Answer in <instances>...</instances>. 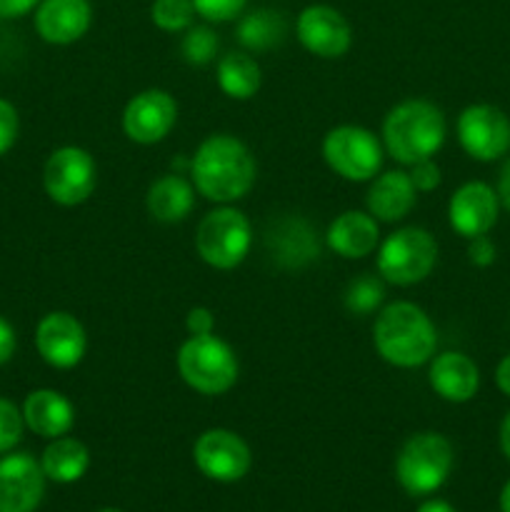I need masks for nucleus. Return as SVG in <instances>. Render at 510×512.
I'll return each mask as SVG.
<instances>
[{
  "instance_id": "obj_38",
  "label": "nucleus",
  "mask_w": 510,
  "mask_h": 512,
  "mask_svg": "<svg viewBox=\"0 0 510 512\" xmlns=\"http://www.w3.org/2000/svg\"><path fill=\"white\" fill-rule=\"evenodd\" d=\"M495 193H498L500 205H503V208L510 213V158L505 160V165H503V168H500L498 190H495Z\"/></svg>"
},
{
  "instance_id": "obj_6",
  "label": "nucleus",
  "mask_w": 510,
  "mask_h": 512,
  "mask_svg": "<svg viewBox=\"0 0 510 512\" xmlns=\"http://www.w3.org/2000/svg\"><path fill=\"white\" fill-rule=\"evenodd\" d=\"M253 245L250 220L235 208L210 210L195 230V250L215 270H233L248 258Z\"/></svg>"
},
{
  "instance_id": "obj_15",
  "label": "nucleus",
  "mask_w": 510,
  "mask_h": 512,
  "mask_svg": "<svg viewBox=\"0 0 510 512\" xmlns=\"http://www.w3.org/2000/svg\"><path fill=\"white\" fill-rule=\"evenodd\" d=\"M295 33L308 53L325 60L345 55L353 43V30H350L348 20L328 5H308L298 15Z\"/></svg>"
},
{
  "instance_id": "obj_27",
  "label": "nucleus",
  "mask_w": 510,
  "mask_h": 512,
  "mask_svg": "<svg viewBox=\"0 0 510 512\" xmlns=\"http://www.w3.org/2000/svg\"><path fill=\"white\" fill-rule=\"evenodd\" d=\"M385 298V288L375 275H358L345 288L343 303L353 315H370Z\"/></svg>"
},
{
  "instance_id": "obj_31",
  "label": "nucleus",
  "mask_w": 510,
  "mask_h": 512,
  "mask_svg": "<svg viewBox=\"0 0 510 512\" xmlns=\"http://www.w3.org/2000/svg\"><path fill=\"white\" fill-rule=\"evenodd\" d=\"M195 13L210 23H228L245 10L248 0H193Z\"/></svg>"
},
{
  "instance_id": "obj_43",
  "label": "nucleus",
  "mask_w": 510,
  "mask_h": 512,
  "mask_svg": "<svg viewBox=\"0 0 510 512\" xmlns=\"http://www.w3.org/2000/svg\"><path fill=\"white\" fill-rule=\"evenodd\" d=\"M98 512H120V510H113V508H105V510H98Z\"/></svg>"
},
{
  "instance_id": "obj_32",
  "label": "nucleus",
  "mask_w": 510,
  "mask_h": 512,
  "mask_svg": "<svg viewBox=\"0 0 510 512\" xmlns=\"http://www.w3.org/2000/svg\"><path fill=\"white\" fill-rule=\"evenodd\" d=\"M18 130H20L18 110H15L13 103L0 98V155H5L10 148H13L15 140H18Z\"/></svg>"
},
{
  "instance_id": "obj_39",
  "label": "nucleus",
  "mask_w": 510,
  "mask_h": 512,
  "mask_svg": "<svg viewBox=\"0 0 510 512\" xmlns=\"http://www.w3.org/2000/svg\"><path fill=\"white\" fill-rule=\"evenodd\" d=\"M495 385H498L500 393L510 398V355H505L495 368Z\"/></svg>"
},
{
  "instance_id": "obj_8",
  "label": "nucleus",
  "mask_w": 510,
  "mask_h": 512,
  "mask_svg": "<svg viewBox=\"0 0 510 512\" xmlns=\"http://www.w3.org/2000/svg\"><path fill=\"white\" fill-rule=\"evenodd\" d=\"M323 158L340 178L365 183L378 175L383 165V148L370 130L358 125H338L325 135Z\"/></svg>"
},
{
  "instance_id": "obj_1",
  "label": "nucleus",
  "mask_w": 510,
  "mask_h": 512,
  "mask_svg": "<svg viewBox=\"0 0 510 512\" xmlns=\"http://www.w3.org/2000/svg\"><path fill=\"white\" fill-rule=\"evenodd\" d=\"M255 158L235 135H210L190 158L195 190L213 203H233L245 198L255 185Z\"/></svg>"
},
{
  "instance_id": "obj_34",
  "label": "nucleus",
  "mask_w": 510,
  "mask_h": 512,
  "mask_svg": "<svg viewBox=\"0 0 510 512\" xmlns=\"http://www.w3.org/2000/svg\"><path fill=\"white\" fill-rule=\"evenodd\" d=\"M495 243L488 238V235H478V238L468 240V258L475 268H488V265L495 263Z\"/></svg>"
},
{
  "instance_id": "obj_20",
  "label": "nucleus",
  "mask_w": 510,
  "mask_h": 512,
  "mask_svg": "<svg viewBox=\"0 0 510 512\" xmlns=\"http://www.w3.org/2000/svg\"><path fill=\"white\" fill-rule=\"evenodd\" d=\"M325 243L335 255L348 260H360L373 253L380 243L378 220L370 213L348 210L330 223Z\"/></svg>"
},
{
  "instance_id": "obj_11",
  "label": "nucleus",
  "mask_w": 510,
  "mask_h": 512,
  "mask_svg": "<svg viewBox=\"0 0 510 512\" xmlns=\"http://www.w3.org/2000/svg\"><path fill=\"white\" fill-rule=\"evenodd\" d=\"M193 460L205 478L215 480V483H235V480L248 475L253 455H250V448L240 435L223 428H213L205 430L195 440Z\"/></svg>"
},
{
  "instance_id": "obj_7",
  "label": "nucleus",
  "mask_w": 510,
  "mask_h": 512,
  "mask_svg": "<svg viewBox=\"0 0 510 512\" xmlns=\"http://www.w3.org/2000/svg\"><path fill=\"white\" fill-rule=\"evenodd\" d=\"M438 263V243L423 228H400L378 248L380 278L393 285H415Z\"/></svg>"
},
{
  "instance_id": "obj_4",
  "label": "nucleus",
  "mask_w": 510,
  "mask_h": 512,
  "mask_svg": "<svg viewBox=\"0 0 510 512\" xmlns=\"http://www.w3.org/2000/svg\"><path fill=\"white\" fill-rule=\"evenodd\" d=\"M178 373L195 393L223 395L238 380V358L218 335H190L178 350Z\"/></svg>"
},
{
  "instance_id": "obj_29",
  "label": "nucleus",
  "mask_w": 510,
  "mask_h": 512,
  "mask_svg": "<svg viewBox=\"0 0 510 512\" xmlns=\"http://www.w3.org/2000/svg\"><path fill=\"white\" fill-rule=\"evenodd\" d=\"M220 48V40L208 25H190L185 30V38L180 43V53H183L185 63L190 65H208L215 58Z\"/></svg>"
},
{
  "instance_id": "obj_41",
  "label": "nucleus",
  "mask_w": 510,
  "mask_h": 512,
  "mask_svg": "<svg viewBox=\"0 0 510 512\" xmlns=\"http://www.w3.org/2000/svg\"><path fill=\"white\" fill-rule=\"evenodd\" d=\"M418 512H455V508L445 503V500H428V503L420 505Z\"/></svg>"
},
{
  "instance_id": "obj_17",
  "label": "nucleus",
  "mask_w": 510,
  "mask_h": 512,
  "mask_svg": "<svg viewBox=\"0 0 510 512\" xmlns=\"http://www.w3.org/2000/svg\"><path fill=\"white\" fill-rule=\"evenodd\" d=\"M265 248L270 260L283 270L308 268L320 258V240L313 225L303 218H278L265 233Z\"/></svg>"
},
{
  "instance_id": "obj_18",
  "label": "nucleus",
  "mask_w": 510,
  "mask_h": 512,
  "mask_svg": "<svg viewBox=\"0 0 510 512\" xmlns=\"http://www.w3.org/2000/svg\"><path fill=\"white\" fill-rule=\"evenodd\" d=\"M93 20L90 0H40L35 30L45 43L70 45L83 38Z\"/></svg>"
},
{
  "instance_id": "obj_21",
  "label": "nucleus",
  "mask_w": 510,
  "mask_h": 512,
  "mask_svg": "<svg viewBox=\"0 0 510 512\" xmlns=\"http://www.w3.org/2000/svg\"><path fill=\"white\" fill-rule=\"evenodd\" d=\"M23 420L40 438H63L75 423V408L58 390H33L23 403Z\"/></svg>"
},
{
  "instance_id": "obj_16",
  "label": "nucleus",
  "mask_w": 510,
  "mask_h": 512,
  "mask_svg": "<svg viewBox=\"0 0 510 512\" xmlns=\"http://www.w3.org/2000/svg\"><path fill=\"white\" fill-rule=\"evenodd\" d=\"M500 200L498 193L488 183L470 180L460 185L448 203V220L450 228L465 240L488 235L490 228L498 223Z\"/></svg>"
},
{
  "instance_id": "obj_25",
  "label": "nucleus",
  "mask_w": 510,
  "mask_h": 512,
  "mask_svg": "<svg viewBox=\"0 0 510 512\" xmlns=\"http://www.w3.org/2000/svg\"><path fill=\"white\" fill-rule=\"evenodd\" d=\"M218 85L228 98L248 100L260 90V65L248 53H228L218 60Z\"/></svg>"
},
{
  "instance_id": "obj_28",
  "label": "nucleus",
  "mask_w": 510,
  "mask_h": 512,
  "mask_svg": "<svg viewBox=\"0 0 510 512\" xmlns=\"http://www.w3.org/2000/svg\"><path fill=\"white\" fill-rule=\"evenodd\" d=\"M150 18L165 33H183L193 25L195 5L193 0H153Z\"/></svg>"
},
{
  "instance_id": "obj_42",
  "label": "nucleus",
  "mask_w": 510,
  "mask_h": 512,
  "mask_svg": "<svg viewBox=\"0 0 510 512\" xmlns=\"http://www.w3.org/2000/svg\"><path fill=\"white\" fill-rule=\"evenodd\" d=\"M500 512H510V480L505 483V488L500 490Z\"/></svg>"
},
{
  "instance_id": "obj_14",
  "label": "nucleus",
  "mask_w": 510,
  "mask_h": 512,
  "mask_svg": "<svg viewBox=\"0 0 510 512\" xmlns=\"http://www.w3.org/2000/svg\"><path fill=\"white\" fill-rule=\"evenodd\" d=\"M45 495V473L28 453L0 460V512H35Z\"/></svg>"
},
{
  "instance_id": "obj_30",
  "label": "nucleus",
  "mask_w": 510,
  "mask_h": 512,
  "mask_svg": "<svg viewBox=\"0 0 510 512\" xmlns=\"http://www.w3.org/2000/svg\"><path fill=\"white\" fill-rule=\"evenodd\" d=\"M23 413L10 400L0 398V453H8L23 438Z\"/></svg>"
},
{
  "instance_id": "obj_40",
  "label": "nucleus",
  "mask_w": 510,
  "mask_h": 512,
  "mask_svg": "<svg viewBox=\"0 0 510 512\" xmlns=\"http://www.w3.org/2000/svg\"><path fill=\"white\" fill-rule=\"evenodd\" d=\"M500 450H503L505 458L510 460V413L505 415L503 425H500Z\"/></svg>"
},
{
  "instance_id": "obj_12",
  "label": "nucleus",
  "mask_w": 510,
  "mask_h": 512,
  "mask_svg": "<svg viewBox=\"0 0 510 512\" xmlns=\"http://www.w3.org/2000/svg\"><path fill=\"white\" fill-rule=\"evenodd\" d=\"M178 120V105L173 95L160 88H150L130 98L123 110V130L133 143H160Z\"/></svg>"
},
{
  "instance_id": "obj_36",
  "label": "nucleus",
  "mask_w": 510,
  "mask_h": 512,
  "mask_svg": "<svg viewBox=\"0 0 510 512\" xmlns=\"http://www.w3.org/2000/svg\"><path fill=\"white\" fill-rule=\"evenodd\" d=\"M15 345H18V340H15L13 325H10L5 318H0V365H5L10 358H13Z\"/></svg>"
},
{
  "instance_id": "obj_10",
  "label": "nucleus",
  "mask_w": 510,
  "mask_h": 512,
  "mask_svg": "<svg viewBox=\"0 0 510 512\" xmlns=\"http://www.w3.org/2000/svg\"><path fill=\"white\" fill-rule=\"evenodd\" d=\"M455 128L465 153L480 163H493L510 150V120L495 105H468Z\"/></svg>"
},
{
  "instance_id": "obj_19",
  "label": "nucleus",
  "mask_w": 510,
  "mask_h": 512,
  "mask_svg": "<svg viewBox=\"0 0 510 512\" xmlns=\"http://www.w3.org/2000/svg\"><path fill=\"white\" fill-rule=\"evenodd\" d=\"M428 380L435 395L448 403H468L480 388V370L468 355L448 350L430 363Z\"/></svg>"
},
{
  "instance_id": "obj_2",
  "label": "nucleus",
  "mask_w": 510,
  "mask_h": 512,
  "mask_svg": "<svg viewBox=\"0 0 510 512\" xmlns=\"http://www.w3.org/2000/svg\"><path fill=\"white\" fill-rule=\"evenodd\" d=\"M373 343L385 363L395 368H418L433 358L438 335L423 308L400 300L375 318Z\"/></svg>"
},
{
  "instance_id": "obj_22",
  "label": "nucleus",
  "mask_w": 510,
  "mask_h": 512,
  "mask_svg": "<svg viewBox=\"0 0 510 512\" xmlns=\"http://www.w3.org/2000/svg\"><path fill=\"white\" fill-rule=\"evenodd\" d=\"M415 185L408 173L403 170H388V173L373 178L368 190V213L380 223H398L413 210L415 205Z\"/></svg>"
},
{
  "instance_id": "obj_24",
  "label": "nucleus",
  "mask_w": 510,
  "mask_h": 512,
  "mask_svg": "<svg viewBox=\"0 0 510 512\" xmlns=\"http://www.w3.org/2000/svg\"><path fill=\"white\" fill-rule=\"evenodd\" d=\"M90 453L80 440L75 438H55L53 443L45 448L43 458H40V468H43L45 478L53 483H75L88 473Z\"/></svg>"
},
{
  "instance_id": "obj_5",
  "label": "nucleus",
  "mask_w": 510,
  "mask_h": 512,
  "mask_svg": "<svg viewBox=\"0 0 510 512\" xmlns=\"http://www.w3.org/2000/svg\"><path fill=\"white\" fill-rule=\"evenodd\" d=\"M453 470V445L438 433H418L405 440L395 460V475L410 495H430Z\"/></svg>"
},
{
  "instance_id": "obj_33",
  "label": "nucleus",
  "mask_w": 510,
  "mask_h": 512,
  "mask_svg": "<svg viewBox=\"0 0 510 512\" xmlns=\"http://www.w3.org/2000/svg\"><path fill=\"white\" fill-rule=\"evenodd\" d=\"M410 168L413 170L408 175L418 193H430V190H435L440 185V168L433 158L420 160V163L410 165Z\"/></svg>"
},
{
  "instance_id": "obj_13",
  "label": "nucleus",
  "mask_w": 510,
  "mask_h": 512,
  "mask_svg": "<svg viewBox=\"0 0 510 512\" xmlns=\"http://www.w3.org/2000/svg\"><path fill=\"white\" fill-rule=\"evenodd\" d=\"M35 348L40 358L58 370L75 368L88 350V338L80 320L70 313L55 310L48 313L35 328Z\"/></svg>"
},
{
  "instance_id": "obj_3",
  "label": "nucleus",
  "mask_w": 510,
  "mask_h": 512,
  "mask_svg": "<svg viewBox=\"0 0 510 512\" xmlns=\"http://www.w3.org/2000/svg\"><path fill=\"white\" fill-rule=\"evenodd\" d=\"M383 143L403 165L433 158L445 143L443 110L428 100H403L385 115Z\"/></svg>"
},
{
  "instance_id": "obj_23",
  "label": "nucleus",
  "mask_w": 510,
  "mask_h": 512,
  "mask_svg": "<svg viewBox=\"0 0 510 512\" xmlns=\"http://www.w3.org/2000/svg\"><path fill=\"white\" fill-rule=\"evenodd\" d=\"M145 205L158 223H180L193 210L195 190L180 173L163 175L148 188Z\"/></svg>"
},
{
  "instance_id": "obj_35",
  "label": "nucleus",
  "mask_w": 510,
  "mask_h": 512,
  "mask_svg": "<svg viewBox=\"0 0 510 512\" xmlns=\"http://www.w3.org/2000/svg\"><path fill=\"white\" fill-rule=\"evenodd\" d=\"M185 328L190 335H210L215 328V318L208 308H193L185 318Z\"/></svg>"
},
{
  "instance_id": "obj_26",
  "label": "nucleus",
  "mask_w": 510,
  "mask_h": 512,
  "mask_svg": "<svg viewBox=\"0 0 510 512\" xmlns=\"http://www.w3.org/2000/svg\"><path fill=\"white\" fill-rule=\"evenodd\" d=\"M285 18L278 10L270 8H258L253 13L243 15L238 23V35L240 45L248 50H270L275 45L283 43L285 38Z\"/></svg>"
},
{
  "instance_id": "obj_37",
  "label": "nucleus",
  "mask_w": 510,
  "mask_h": 512,
  "mask_svg": "<svg viewBox=\"0 0 510 512\" xmlns=\"http://www.w3.org/2000/svg\"><path fill=\"white\" fill-rule=\"evenodd\" d=\"M40 0H0V18H20V15L30 13L33 8H38Z\"/></svg>"
},
{
  "instance_id": "obj_9",
  "label": "nucleus",
  "mask_w": 510,
  "mask_h": 512,
  "mask_svg": "<svg viewBox=\"0 0 510 512\" xmlns=\"http://www.w3.org/2000/svg\"><path fill=\"white\" fill-rule=\"evenodd\" d=\"M95 183H98V170L93 155L75 145H65L50 153L43 168L45 193L65 208L85 203L93 195Z\"/></svg>"
}]
</instances>
